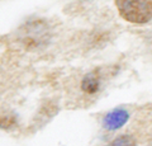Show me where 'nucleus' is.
I'll return each mask as SVG.
<instances>
[{
	"instance_id": "nucleus-4",
	"label": "nucleus",
	"mask_w": 152,
	"mask_h": 146,
	"mask_svg": "<svg viewBox=\"0 0 152 146\" xmlns=\"http://www.w3.org/2000/svg\"><path fill=\"white\" fill-rule=\"evenodd\" d=\"M109 146H136V141L132 136L128 135H122L119 137L114 139Z\"/></svg>"
},
{
	"instance_id": "nucleus-1",
	"label": "nucleus",
	"mask_w": 152,
	"mask_h": 146,
	"mask_svg": "<svg viewBox=\"0 0 152 146\" xmlns=\"http://www.w3.org/2000/svg\"><path fill=\"white\" fill-rule=\"evenodd\" d=\"M117 9L124 21L146 24L152 19V0H115Z\"/></svg>"
},
{
	"instance_id": "nucleus-2",
	"label": "nucleus",
	"mask_w": 152,
	"mask_h": 146,
	"mask_svg": "<svg viewBox=\"0 0 152 146\" xmlns=\"http://www.w3.org/2000/svg\"><path fill=\"white\" fill-rule=\"evenodd\" d=\"M128 118H129V114H128L127 111L115 109V111H112L110 113H108L103 121V123H104V127L108 130H117L124 125L128 121Z\"/></svg>"
},
{
	"instance_id": "nucleus-3",
	"label": "nucleus",
	"mask_w": 152,
	"mask_h": 146,
	"mask_svg": "<svg viewBox=\"0 0 152 146\" xmlns=\"http://www.w3.org/2000/svg\"><path fill=\"white\" fill-rule=\"evenodd\" d=\"M99 85H100V79L96 73H90L83 80V90L89 94H94L95 92H98Z\"/></svg>"
}]
</instances>
